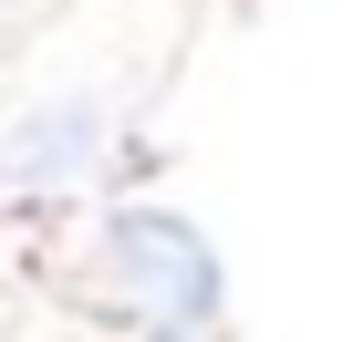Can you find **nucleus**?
<instances>
[{
	"label": "nucleus",
	"mask_w": 353,
	"mask_h": 342,
	"mask_svg": "<svg viewBox=\"0 0 353 342\" xmlns=\"http://www.w3.org/2000/svg\"><path fill=\"white\" fill-rule=\"evenodd\" d=\"M104 239H114V280H125V301H135L145 321H198V311L219 301V259L198 249L188 218H145V208H125Z\"/></svg>",
	"instance_id": "obj_1"
},
{
	"label": "nucleus",
	"mask_w": 353,
	"mask_h": 342,
	"mask_svg": "<svg viewBox=\"0 0 353 342\" xmlns=\"http://www.w3.org/2000/svg\"><path fill=\"white\" fill-rule=\"evenodd\" d=\"M104 145V125L94 114H42L32 135H21V156H32V177H73V166Z\"/></svg>",
	"instance_id": "obj_2"
},
{
	"label": "nucleus",
	"mask_w": 353,
	"mask_h": 342,
	"mask_svg": "<svg viewBox=\"0 0 353 342\" xmlns=\"http://www.w3.org/2000/svg\"><path fill=\"white\" fill-rule=\"evenodd\" d=\"M145 342H188V332H145Z\"/></svg>",
	"instance_id": "obj_3"
}]
</instances>
